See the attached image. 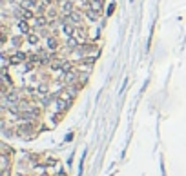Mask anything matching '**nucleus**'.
<instances>
[{"instance_id":"6","label":"nucleus","mask_w":186,"mask_h":176,"mask_svg":"<svg viewBox=\"0 0 186 176\" xmlns=\"http://www.w3.org/2000/svg\"><path fill=\"white\" fill-rule=\"evenodd\" d=\"M46 24H48L46 17H40V15H37V17L33 18V25H35L37 29H44V27H46Z\"/></svg>"},{"instance_id":"7","label":"nucleus","mask_w":186,"mask_h":176,"mask_svg":"<svg viewBox=\"0 0 186 176\" xmlns=\"http://www.w3.org/2000/svg\"><path fill=\"white\" fill-rule=\"evenodd\" d=\"M68 17V22H71V24H75V25H81L82 24V18H81V15L77 13V11H73V13H69V15H66Z\"/></svg>"},{"instance_id":"3","label":"nucleus","mask_w":186,"mask_h":176,"mask_svg":"<svg viewBox=\"0 0 186 176\" xmlns=\"http://www.w3.org/2000/svg\"><path fill=\"white\" fill-rule=\"evenodd\" d=\"M60 11L64 15L73 13V11H75V9H73V0H64V2H60Z\"/></svg>"},{"instance_id":"9","label":"nucleus","mask_w":186,"mask_h":176,"mask_svg":"<svg viewBox=\"0 0 186 176\" xmlns=\"http://www.w3.org/2000/svg\"><path fill=\"white\" fill-rule=\"evenodd\" d=\"M26 40H27V44H29V45H37V44L40 42V35H39V33H29Z\"/></svg>"},{"instance_id":"10","label":"nucleus","mask_w":186,"mask_h":176,"mask_svg":"<svg viewBox=\"0 0 186 176\" xmlns=\"http://www.w3.org/2000/svg\"><path fill=\"white\" fill-rule=\"evenodd\" d=\"M99 15H101V13H97V11L89 9V7L86 9V18L89 20V22H97V20H99Z\"/></svg>"},{"instance_id":"4","label":"nucleus","mask_w":186,"mask_h":176,"mask_svg":"<svg viewBox=\"0 0 186 176\" xmlns=\"http://www.w3.org/2000/svg\"><path fill=\"white\" fill-rule=\"evenodd\" d=\"M79 38L77 37H68V40H66V47L69 49V51H77L79 49Z\"/></svg>"},{"instance_id":"1","label":"nucleus","mask_w":186,"mask_h":176,"mask_svg":"<svg viewBox=\"0 0 186 176\" xmlns=\"http://www.w3.org/2000/svg\"><path fill=\"white\" fill-rule=\"evenodd\" d=\"M27 53H24L20 49H15V53L9 57V64H13V65H17V64H22V62H27Z\"/></svg>"},{"instance_id":"11","label":"nucleus","mask_w":186,"mask_h":176,"mask_svg":"<svg viewBox=\"0 0 186 176\" xmlns=\"http://www.w3.org/2000/svg\"><path fill=\"white\" fill-rule=\"evenodd\" d=\"M11 42H13V47H15V49H19V47H20V44H22V38H20V37H13Z\"/></svg>"},{"instance_id":"14","label":"nucleus","mask_w":186,"mask_h":176,"mask_svg":"<svg viewBox=\"0 0 186 176\" xmlns=\"http://www.w3.org/2000/svg\"><path fill=\"white\" fill-rule=\"evenodd\" d=\"M57 2H64V0H57Z\"/></svg>"},{"instance_id":"8","label":"nucleus","mask_w":186,"mask_h":176,"mask_svg":"<svg viewBox=\"0 0 186 176\" xmlns=\"http://www.w3.org/2000/svg\"><path fill=\"white\" fill-rule=\"evenodd\" d=\"M102 4H104L102 0H89V9L101 13V11H102Z\"/></svg>"},{"instance_id":"5","label":"nucleus","mask_w":186,"mask_h":176,"mask_svg":"<svg viewBox=\"0 0 186 176\" xmlns=\"http://www.w3.org/2000/svg\"><path fill=\"white\" fill-rule=\"evenodd\" d=\"M48 49H49L51 53L59 49V38H57V37H53V35L48 37Z\"/></svg>"},{"instance_id":"2","label":"nucleus","mask_w":186,"mask_h":176,"mask_svg":"<svg viewBox=\"0 0 186 176\" xmlns=\"http://www.w3.org/2000/svg\"><path fill=\"white\" fill-rule=\"evenodd\" d=\"M17 27H19V31L24 33V35L33 33V31H31V24H29V20H19V22H17Z\"/></svg>"},{"instance_id":"13","label":"nucleus","mask_w":186,"mask_h":176,"mask_svg":"<svg viewBox=\"0 0 186 176\" xmlns=\"http://www.w3.org/2000/svg\"><path fill=\"white\" fill-rule=\"evenodd\" d=\"M73 2H81V0H73Z\"/></svg>"},{"instance_id":"12","label":"nucleus","mask_w":186,"mask_h":176,"mask_svg":"<svg viewBox=\"0 0 186 176\" xmlns=\"http://www.w3.org/2000/svg\"><path fill=\"white\" fill-rule=\"evenodd\" d=\"M6 2H9V4H15V2H20V0H6Z\"/></svg>"}]
</instances>
